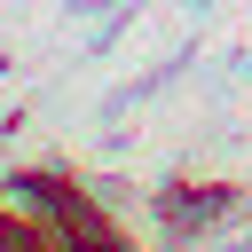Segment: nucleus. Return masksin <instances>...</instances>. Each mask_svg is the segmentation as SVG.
Returning a JSON list of instances; mask_svg holds the SVG:
<instances>
[{
    "label": "nucleus",
    "instance_id": "obj_1",
    "mask_svg": "<svg viewBox=\"0 0 252 252\" xmlns=\"http://www.w3.org/2000/svg\"><path fill=\"white\" fill-rule=\"evenodd\" d=\"M71 252H126V244H118V236H110V228H94V236H79V244H71Z\"/></svg>",
    "mask_w": 252,
    "mask_h": 252
}]
</instances>
